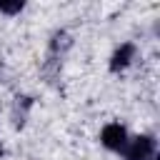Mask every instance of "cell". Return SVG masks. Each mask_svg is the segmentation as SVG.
Segmentation results:
<instances>
[{
	"instance_id": "1",
	"label": "cell",
	"mask_w": 160,
	"mask_h": 160,
	"mask_svg": "<svg viewBox=\"0 0 160 160\" xmlns=\"http://www.w3.org/2000/svg\"><path fill=\"white\" fill-rule=\"evenodd\" d=\"M100 140H102V145L110 148V150H125V145H128V132H125V128H122L120 122H108V125L102 128V132H100Z\"/></svg>"
},
{
	"instance_id": "2",
	"label": "cell",
	"mask_w": 160,
	"mask_h": 160,
	"mask_svg": "<svg viewBox=\"0 0 160 160\" xmlns=\"http://www.w3.org/2000/svg\"><path fill=\"white\" fill-rule=\"evenodd\" d=\"M152 138H135L132 142H128L125 145V158L128 160H148L150 155H152Z\"/></svg>"
},
{
	"instance_id": "3",
	"label": "cell",
	"mask_w": 160,
	"mask_h": 160,
	"mask_svg": "<svg viewBox=\"0 0 160 160\" xmlns=\"http://www.w3.org/2000/svg\"><path fill=\"white\" fill-rule=\"evenodd\" d=\"M132 52H135V48L130 45V42H125V45H120L118 50H115V55H112V60H110V70H122L128 62H130V58H132Z\"/></svg>"
},
{
	"instance_id": "4",
	"label": "cell",
	"mask_w": 160,
	"mask_h": 160,
	"mask_svg": "<svg viewBox=\"0 0 160 160\" xmlns=\"http://www.w3.org/2000/svg\"><path fill=\"white\" fill-rule=\"evenodd\" d=\"M0 10L2 12H20L22 10V2H0Z\"/></svg>"
},
{
	"instance_id": "5",
	"label": "cell",
	"mask_w": 160,
	"mask_h": 160,
	"mask_svg": "<svg viewBox=\"0 0 160 160\" xmlns=\"http://www.w3.org/2000/svg\"><path fill=\"white\" fill-rule=\"evenodd\" d=\"M0 155H2V148H0Z\"/></svg>"
}]
</instances>
